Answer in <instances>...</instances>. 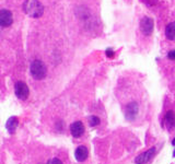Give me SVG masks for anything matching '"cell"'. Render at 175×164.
Listing matches in <instances>:
<instances>
[{
  "label": "cell",
  "mask_w": 175,
  "mask_h": 164,
  "mask_svg": "<svg viewBox=\"0 0 175 164\" xmlns=\"http://www.w3.org/2000/svg\"><path fill=\"white\" fill-rule=\"evenodd\" d=\"M23 10L31 18H41L44 13V6L38 0H26L23 4Z\"/></svg>",
  "instance_id": "6da1fadb"
},
{
  "label": "cell",
  "mask_w": 175,
  "mask_h": 164,
  "mask_svg": "<svg viewBox=\"0 0 175 164\" xmlns=\"http://www.w3.org/2000/svg\"><path fill=\"white\" fill-rule=\"evenodd\" d=\"M31 75L35 80H42L46 77L47 68L42 60H34L30 67Z\"/></svg>",
  "instance_id": "7a4b0ae2"
},
{
  "label": "cell",
  "mask_w": 175,
  "mask_h": 164,
  "mask_svg": "<svg viewBox=\"0 0 175 164\" xmlns=\"http://www.w3.org/2000/svg\"><path fill=\"white\" fill-rule=\"evenodd\" d=\"M15 95H17L18 99H20L22 101L28 99L30 91H29V86H26V83H24L23 81H18L15 83Z\"/></svg>",
  "instance_id": "3957f363"
},
{
  "label": "cell",
  "mask_w": 175,
  "mask_h": 164,
  "mask_svg": "<svg viewBox=\"0 0 175 164\" xmlns=\"http://www.w3.org/2000/svg\"><path fill=\"white\" fill-rule=\"evenodd\" d=\"M153 26H154V22L151 18L145 17L140 21V30H141V32L146 36L151 35V33L153 32Z\"/></svg>",
  "instance_id": "277c9868"
},
{
  "label": "cell",
  "mask_w": 175,
  "mask_h": 164,
  "mask_svg": "<svg viewBox=\"0 0 175 164\" xmlns=\"http://www.w3.org/2000/svg\"><path fill=\"white\" fill-rule=\"evenodd\" d=\"M13 22V17L11 11L4 9V10H0V26L2 28H8L10 26Z\"/></svg>",
  "instance_id": "5b68a950"
},
{
  "label": "cell",
  "mask_w": 175,
  "mask_h": 164,
  "mask_svg": "<svg viewBox=\"0 0 175 164\" xmlns=\"http://www.w3.org/2000/svg\"><path fill=\"white\" fill-rule=\"evenodd\" d=\"M138 111H139V107H138V104H137L136 102L129 103L128 105H126V108H125L126 118L129 119V120H132V119L137 116Z\"/></svg>",
  "instance_id": "8992f818"
},
{
  "label": "cell",
  "mask_w": 175,
  "mask_h": 164,
  "mask_svg": "<svg viewBox=\"0 0 175 164\" xmlns=\"http://www.w3.org/2000/svg\"><path fill=\"white\" fill-rule=\"evenodd\" d=\"M70 132H71L72 137L75 138H79L84 134V126L81 121H75L72 123L70 126Z\"/></svg>",
  "instance_id": "52a82bcc"
},
{
  "label": "cell",
  "mask_w": 175,
  "mask_h": 164,
  "mask_svg": "<svg viewBox=\"0 0 175 164\" xmlns=\"http://www.w3.org/2000/svg\"><path fill=\"white\" fill-rule=\"evenodd\" d=\"M155 153V148L152 147L151 149H149L148 151L146 152H143L142 154H140L138 157H136V163H140V164H145L147 162H149V161L152 159V157L154 155Z\"/></svg>",
  "instance_id": "ba28073f"
},
{
  "label": "cell",
  "mask_w": 175,
  "mask_h": 164,
  "mask_svg": "<svg viewBox=\"0 0 175 164\" xmlns=\"http://www.w3.org/2000/svg\"><path fill=\"white\" fill-rule=\"evenodd\" d=\"M89 155V150L84 146H79L75 151V157L78 162H83L88 159Z\"/></svg>",
  "instance_id": "9c48e42d"
},
{
  "label": "cell",
  "mask_w": 175,
  "mask_h": 164,
  "mask_svg": "<svg viewBox=\"0 0 175 164\" xmlns=\"http://www.w3.org/2000/svg\"><path fill=\"white\" fill-rule=\"evenodd\" d=\"M18 125H19V119L15 116H11L9 119L7 120L6 123V128L7 130L9 131V134H15L17 128H18Z\"/></svg>",
  "instance_id": "30bf717a"
},
{
  "label": "cell",
  "mask_w": 175,
  "mask_h": 164,
  "mask_svg": "<svg viewBox=\"0 0 175 164\" xmlns=\"http://www.w3.org/2000/svg\"><path fill=\"white\" fill-rule=\"evenodd\" d=\"M165 125L168 131H171L175 127V114L173 111H168L165 115Z\"/></svg>",
  "instance_id": "8fae6325"
},
{
  "label": "cell",
  "mask_w": 175,
  "mask_h": 164,
  "mask_svg": "<svg viewBox=\"0 0 175 164\" xmlns=\"http://www.w3.org/2000/svg\"><path fill=\"white\" fill-rule=\"evenodd\" d=\"M165 36L170 41H175V22L168 23L165 28Z\"/></svg>",
  "instance_id": "7c38bea8"
},
{
  "label": "cell",
  "mask_w": 175,
  "mask_h": 164,
  "mask_svg": "<svg viewBox=\"0 0 175 164\" xmlns=\"http://www.w3.org/2000/svg\"><path fill=\"white\" fill-rule=\"evenodd\" d=\"M100 118L97 117V116H90L89 117V125L91 126V127H95V126H97L99 124H100Z\"/></svg>",
  "instance_id": "4fadbf2b"
},
{
  "label": "cell",
  "mask_w": 175,
  "mask_h": 164,
  "mask_svg": "<svg viewBox=\"0 0 175 164\" xmlns=\"http://www.w3.org/2000/svg\"><path fill=\"white\" fill-rule=\"evenodd\" d=\"M48 164H62V162H61V161L59 160V159H57V157H54V159L49 160Z\"/></svg>",
  "instance_id": "5bb4252c"
},
{
  "label": "cell",
  "mask_w": 175,
  "mask_h": 164,
  "mask_svg": "<svg viewBox=\"0 0 175 164\" xmlns=\"http://www.w3.org/2000/svg\"><path fill=\"white\" fill-rule=\"evenodd\" d=\"M168 59H171V60H175V49L171 50V52L168 54Z\"/></svg>",
  "instance_id": "9a60e30c"
},
{
  "label": "cell",
  "mask_w": 175,
  "mask_h": 164,
  "mask_svg": "<svg viewBox=\"0 0 175 164\" xmlns=\"http://www.w3.org/2000/svg\"><path fill=\"white\" fill-rule=\"evenodd\" d=\"M106 56L108 58H113V57H114V52H113V49L108 48V49L106 50Z\"/></svg>",
  "instance_id": "2e32d148"
},
{
  "label": "cell",
  "mask_w": 175,
  "mask_h": 164,
  "mask_svg": "<svg viewBox=\"0 0 175 164\" xmlns=\"http://www.w3.org/2000/svg\"><path fill=\"white\" fill-rule=\"evenodd\" d=\"M172 144H173V146H175V138L173 139V141H172Z\"/></svg>",
  "instance_id": "e0dca14e"
},
{
  "label": "cell",
  "mask_w": 175,
  "mask_h": 164,
  "mask_svg": "<svg viewBox=\"0 0 175 164\" xmlns=\"http://www.w3.org/2000/svg\"><path fill=\"white\" fill-rule=\"evenodd\" d=\"M173 157H175V150H174V152H173Z\"/></svg>",
  "instance_id": "ac0fdd59"
},
{
  "label": "cell",
  "mask_w": 175,
  "mask_h": 164,
  "mask_svg": "<svg viewBox=\"0 0 175 164\" xmlns=\"http://www.w3.org/2000/svg\"><path fill=\"white\" fill-rule=\"evenodd\" d=\"M136 164H140V163H136Z\"/></svg>",
  "instance_id": "d6986e66"
}]
</instances>
